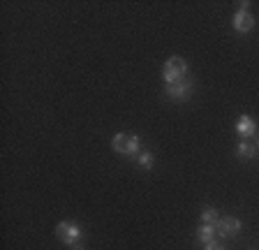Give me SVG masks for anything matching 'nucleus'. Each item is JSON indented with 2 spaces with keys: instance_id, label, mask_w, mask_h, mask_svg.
<instances>
[{
  "instance_id": "obj_3",
  "label": "nucleus",
  "mask_w": 259,
  "mask_h": 250,
  "mask_svg": "<svg viewBox=\"0 0 259 250\" xmlns=\"http://www.w3.org/2000/svg\"><path fill=\"white\" fill-rule=\"evenodd\" d=\"M56 234H58V239L63 241L65 245H76L81 241V236H83V232H81L79 225L70 223V220H63V223H58V227H56Z\"/></svg>"
},
{
  "instance_id": "obj_11",
  "label": "nucleus",
  "mask_w": 259,
  "mask_h": 250,
  "mask_svg": "<svg viewBox=\"0 0 259 250\" xmlns=\"http://www.w3.org/2000/svg\"><path fill=\"white\" fill-rule=\"evenodd\" d=\"M137 164L144 169H153V164H155V155H153L151 151H144L137 155Z\"/></svg>"
},
{
  "instance_id": "obj_10",
  "label": "nucleus",
  "mask_w": 259,
  "mask_h": 250,
  "mask_svg": "<svg viewBox=\"0 0 259 250\" xmlns=\"http://www.w3.org/2000/svg\"><path fill=\"white\" fill-rule=\"evenodd\" d=\"M218 220H220V213H218L213 206H204V209H201V223L215 225Z\"/></svg>"
},
{
  "instance_id": "obj_8",
  "label": "nucleus",
  "mask_w": 259,
  "mask_h": 250,
  "mask_svg": "<svg viewBox=\"0 0 259 250\" xmlns=\"http://www.w3.org/2000/svg\"><path fill=\"white\" fill-rule=\"evenodd\" d=\"M218 232H215V225H208V223H201V227L197 229V239L199 243H210V241H215Z\"/></svg>"
},
{
  "instance_id": "obj_14",
  "label": "nucleus",
  "mask_w": 259,
  "mask_h": 250,
  "mask_svg": "<svg viewBox=\"0 0 259 250\" xmlns=\"http://www.w3.org/2000/svg\"><path fill=\"white\" fill-rule=\"evenodd\" d=\"M257 148H259V142H257Z\"/></svg>"
},
{
  "instance_id": "obj_9",
  "label": "nucleus",
  "mask_w": 259,
  "mask_h": 250,
  "mask_svg": "<svg viewBox=\"0 0 259 250\" xmlns=\"http://www.w3.org/2000/svg\"><path fill=\"white\" fill-rule=\"evenodd\" d=\"M236 155L241 160H252L254 155H257V146H254V144H250V142H241L236 146Z\"/></svg>"
},
{
  "instance_id": "obj_13",
  "label": "nucleus",
  "mask_w": 259,
  "mask_h": 250,
  "mask_svg": "<svg viewBox=\"0 0 259 250\" xmlns=\"http://www.w3.org/2000/svg\"><path fill=\"white\" fill-rule=\"evenodd\" d=\"M72 250H83V248H81V245H74V248H72Z\"/></svg>"
},
{
  "instance_id": "obj_6",
  "label": "nucleus",
  "mask_w": 259,
  "mask_h": 250,
  "mask_svg": "<svg viewBox=\"0 0 259 250\" xmlns=\"http://www.w3.org/2000/svg\"><path fill=\"white\" fill-rule=\"evenodd\" d=\"M232 26H234V30H236L238 35H248L250 30L254 28V17L250 14V12L238 10L236 14H234V19H232Z\"/></svg>"
},
{
  "instance_id": "obj_5",
  "label": "nucleus",
  "mask_w": 259,
  "mask_h": 250,
  "mask_svg": "<svg viewBox=\"0 0 259 250\" xmlns=\"http://www.w3.org/2000/svg\"><path fill=\"white\" fill-rule=\"evenodd\" d=\"M164 91H167V95L171 100L185 102V100L192 95V81H190V79H181V81H176V84H169Z\"/></svg>"
},
{
  "instance_id": "obj_2",
  "label": "nucleus",
  "mask_w": 259,
  "mask_h": 250,
  "mask_svg": "<svg viewBox=\"0 0 259 250\" xmlns=\"http://www.w3.org/2000/svg\"><path fill=\"white\" fill-rule=\"evenodd\" d=\"M185 74H188V60H183L181 56H171L162 67V79H164L167 86L185 79Z\"/></svg>"
},
{
  "instance_id": "obj_4",
  "label": "nucleus",
  "mask_w": 259,
  "mask_h": 250,
  "mask_svg": "<svg viewBox=\"0 0 259 250\" xmlns=\"http://www.w3.org/2000/svg\"><path fill=\"white\" fill-rule=\"evenodd\" d=\"M215 232L222 239H232L241 232V220L234 216H220V220L215 223Z\"/></svg>"
},
{
  "instance_id": "obj_7",
  "label": "nucleus",
  "mask_w": 259,
  "mask_h": 250,
  "mask_svg": "<svg viewBox=\"0 0 259 250\" xmlns=\"http://www.w3.org/2000/svg\"><path fill=\"white\" fill-rule=\"evenodd\" d=\"M236 135L241 137L243 142H248L250 137L257 135V120H254L252 116H241V118L236 120Z\"/></svg>"
},
{
  "instance_id": "obj_1",
  "label": "nucleus",
  "mask_w": 259,
  "mask_h": 250,
  "mask_svg": "<svg viewBox=\"0 0 259 250\" xmlns=\"http://www.w3.org/2000/svg\"><path fill=\"white\" fill-rule=\"evenodd\" d=\"M111 148L120 155H132L137 158L139 155V148H141V139L137 135H130V132H118V135H113L111 139Z\"/></svg>"
},
{
  "instance_id": "obj_12",
  "label": "nucleus",
  "mask_w": 259,
  "mask_h": 250,
  "mask_svg": "<svg viewBox=\"0 0 259 250\" xmlns=\"http://www.w3.org/2000/svg\"><path fill=\"white\" fill-rule=\"evenodd\" d=\"M204 250H225V248H220V245H218L215 241H210V243H206V245H204Z\"/></svg>"
}]
</instances>
